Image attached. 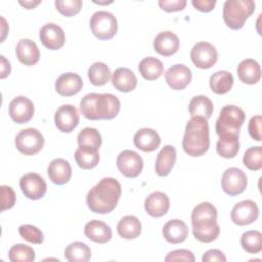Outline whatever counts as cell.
Masks as SVG:
<instances>
[{
  "label": "cell",
  "mask_w": 262,
  "mask_h": 262,
  "mask_svg": "<svg viewBox=\"0 0 262 262\" xmlns=\"http://www.w3.org/2000/svg\"><path fill=\"white\" fill-rule=\"evenodd\" d=\"M179 39L171 31L160 32L154 40V49L163 56H171L178 50Z\"/></svg>",
  "instance_id": "44dd1931"
},
{
  "label": "cell",
  "mask_w": 262,
  "mask_h": 262,
  "mask_svg": "<svg viewBox=\"0 0 262 262\" xmlns=\"http://www.w3.org/2000/svg\"><path fill=\"white\" fill-rule=\"evenodd\" d=\"M112 84L121 92H130L135 89L137 79L129 68H118L112 74Z\"/></svg>",
  "instance_id": "83f0119b"
},
{
  "label": "cell",
  "mask_w": 262,
  "mask_h": 262,
  "mask_svg": "<svg viewBox=\"0 0 262 262\" xmlns=\"http://www.w3.org/2000/svg\"><path fill=\"white\" fill-rule=\"evenodd\" d=\"M164 238L170 244H179L188 236V227L180 219H171L165 223L162 230Z\"/></svg>",
  "instance_id": "603a6c76"
},
{
  "label": "cell",
  "mask_w": 262,
  "mask_h": 262,
  "mask_svg": "<svg viewBox=\"0 0 262 262\" xmlns=\"http://www.w3.org/2000/svg\"><path fill=\"white\" fill-rule=\"evenodd\" d=\"M19 186L25 194L30 200H39L46 192V182L43 177L37 173H28L21 176Z\"/></svg>",
  "instance_id": "5bb4252c"
},
{
  "label": "cell",
  "mask_w": 262,
  "mask_h": 262,
  "mask_svg": "<svg viewBox=\"0 0 262 262\" xmlns=\"http://www.w3.org/2000/svg\"><path fill=\"white\" fill-rule=\"evenodd\" d=\"M41 1L37 0V1H19V4L23 5L25 8L27 9H32L35 8L38 4H40Z\"/></svg>",
  "instance_id": "f907efd6"
},
{
  "label": "cell",
  "mask_w": 262,
  "mask_h": 262,
  "mask_svg": "<svg viewBox=\"0 0 262 262\" xmlns=\"http://www.w3.org/2000/svg\"><path fill=\"white\" fill-rule=\"evenodd\" d=\"M15 53L18 60L25 66H34L40 59V50L37 44L30 39H21L16 44Z\"/></svg>",
  "instance_id": "cb8c5ba5"
},
{
  "label": "cell",
  "mask_w": 262,
  "mask_h": 262,
  "mask_svg": "<svg viewBox=\"0 0 262 262\" xmlns=\"http://www.w3.org/2000/svg\"><path fill=\"white\" fill-rule=\"evenodd\" d=\"M78 144L81 147H90L94 149H99L101 143H102V138L100 133L94 129V128H84L82 131L79 132L78 134Z\"/></svg>",
  "instance_id": "8d00e7d4"
},
{
  "label": "cell",
  "mask_w": 262,
  "mask_h": 262,
  "mask_svg": "<svg viewBox=\"0 0 262 262\" xmlns=\"http://www.w3.org/2000/svg\"><path fill=\"white\" fill-rule=\"evenodd\" d=\"M1 74H0V78L4 79L6 78L10 72H11V66L9 63V61L5 58V56L1 55Z\"/></svg>",
  "instance_id": "681fc988"
},
{
  "label": "cell",
  "mask_w": 262,
  "mask_h": 262,
  "mask_svg": "<svg viewBox=\"0 0 262 262\" xmlns=\"http://www.w3.org/2000/svg\"><path fill=\"white\" fill-rule=\"evenodd\" d=\"M188 111L191 117H202L208 120L213 114L214 104L208 96L196 95L191 98L188 104Z\"/></svg>",
  "instance_id": "f546056e"
},
{
  "label": "cell",
  "mask_w": 262,
  "mask_h": 262,
  "mask_svg": "<svg viewBox=\"0 0 262 262\" xmlns=\"http://www.w3.org/2000/svg\"><path fill=\"white\" fill-rule=\"evenodd\" d=\"M64 257L69 262H87L91 258V250L85 243L74 242L67 246Z\"/></svg>",
  "instance_id": "d6a6232c"
},
{
  "label": "cell",
  "mask_w": 262,
  "mask_h": 262,
  "mask_svg": "<svg viewBox=\"0 0 262 262\" xmlns=\"http://www.w3.org/2000/svg\"><path fill=\"white\" fill-rule=\"evenodd\" d=\"M236 72L239 80L248 85L257 84L261 79L260 64L252 58L242 60L237 66Z\"/></svg>",
  "instance_id": "484cf974"
},
{
  "label": "cell",
  "mask_w": 262,
  "mask_h": 262,
  "mask_svg": "<svg viewBox=\"0 0 262 262\" xmlns=\"http://www.w3.org/2000/svg\"><path fill=\"white\" fill-rule=\"evenodd\" d=\"M261 124H262V117L260 115H256L252 117L249 122V126H248L249 134L256 141H261L262 139Z\"/></svg>",
  "instance_id": "f6af8a7d"
},
{
  "label": "cell",
  "mask_w": 262,
  "mask_h": 262,
  "mask_svg": "<svg viewBox=\"0 0 262 262\" xmlns=\"http://www.w3.org/2000/svg\"><path fill=\"white\" fill-rule=\"evenodd\" d=\"M83 87L82 78L76 73L61 74L55 81V90L62 96H73Z\"/></svg>",
  "instance_id": "d6986e66"
},
{
  "label": "cell",
  "mask_w": 262,
  "mask_h": 262,
  "mask_svg": "<svg viewBox=\"0 0 262 262\" xmlns=\"http://www.w3.org/2000/svg\"><path fill=\"white\" fill-rule=\"evenodd\" d=\"M176 161V149L173 145H165L158 154L155 171L159 176H167L172 171Z\"/></svg>",
  "instance_id": "4316f807"
},
{
  "label": "cell",
  "mask_w": 262,
  "mask_h": 262,
  "mask_svg": "<svg viewBox=\"0 0 262 262\" xmlns=\"http://www.w3.org/2000/svg\"><path fill=\"white\" fill-rule=\"evenodd\" d=\"M192 5L202 12H209L214 9L216 0H192Z\"/></svg>",
  "instance_id": "c3c4849f"
},
{
  "label": "cell",
  "mask_w": 262,
  "mask_h": 262,
  "mask_svg": "<svg viewBox=\"0 0 262 262\" xmlns=\"http://www.w3.org/2000/svg\"><path fill=\"white\" fill-rule=\"evenodd\" d=\"M133 143L138 149L144 152H151L161 144V137L154 129L142 128L134 134Z\"/></svg>",
  "instance_id": "7402d4cb"
},
{
  "label": "cell",
  "mask_w": 262,
  "mask_h": 262,
  "mask_svg": "<svg viewBox=\"0 0 262 262\" xmlns=\"http://www.w3.org/2000/svg\"><path fill=\"white\" fill-rule=\"evenodd\" d=\"M242 248L250 254H258L262 251V234L258 230H248L241 236Z\"/></svg>",
  "instance_id": "d590c367"
},
{
  "label": "cell",
  "mask_w": 262,
  "mask_h": 262,
  "mask_svg": "<svg viewBox=\"0 0 262 262\" xmlns=\"http://www.w3.org/2000/svg\"><path fill=\"white\" fill-rule=\"evenodd\" d=\"M84 233L87 238L94 243L105 244L112 238V229L103 221L93 219L85 224Z\"/></svg>",
  "instance_id": "d4e9b609"
},
{
  "label": "cell",
  "mask_w": 262,
  "mask_h": 262,
  "mask_svg": "<svg viewBox=\"0 0 262 262\" xmlns=\"http://www.w3.org/2000/svg\"><path fill=\"white\" fill-rule=\"evenodd\" d=\"M159 6L167 11V12H174L182 10L186 6L185 0H159Z\"/></svg>",
  "instance_id": "bcb514c9"
},
{
  "label": "cell",
  "mask_w": 262,
  "mask_h": 262,
  "mask_svg": "<svg viewBox=\"0 0 262 262\" xmlns=\"http://www.w3.org/2000/svg\"><path fill=\"white\" fill-rule=\"evenodd\" d=\"M138 71L145 80L155 81L162 76L164 72V66L160 59L148 56L139 62Z\"/></svg>",
  "instance_id": "4dcf8cb0"
},
{
  "label": "cell",
  "mask_w": 262,
  "mask_h": 262,
  "mask_svg": "<svg viewBox=\"0 0 262 262\" xmlns=\"http://www.w3.org/2000/svg\"><path fill=\"white\" fill-rule=\"evenodd\" d=\"M80 115L77 108L72 104L59 106L54 114V123L56 128L64 133L72 132L79 124Z\"/></svg>",
  "instance_id": "9a60e30c"
},
{
  "label": "cell",
  "mask_w": 262,
  "mask_h": 262,
  "mask_svg": "<svg viewBox=\"0 0 262 262\" xmlns=\"http://www.w3.org/2000/svg\"><path fill=\"white\" fill-rule=\"evenodd\" d=\"M202 261L203 262H214V261L225 262L226 261V257H225V255L220 250L211 249V250H208L203 255Z\"/></svg>",
  "instance_id": "7dc6e473"
},
{
  "label": "cell",
  "mask_w": 262,
  "mask_h": 262,
  "mask_svg": "<svg viewBox=\"0 0 262 262\" xmlns=\"http://www.w3.org/2000/svg\"><path fill=\"white\" fill-rule=\"evenodd\" d=\"M1 211L11 209L16 201V195L12 187L7 185H1Z\"/></svg>",
  "instance_id": "7bdbcfd3"
},
{
  "label": "cell",
  "mask_w": 262,
  "mask_h": 262,
  "mask_svg": "<svg viewBox=\"0 0 262 262\" xmlns=\"http://www.w3.org/2000/svg\"><path fill=\"white\" fill-rule=\"evenodd\" d=\"M210 88L217 94L227 93L233 85V76L228 71H218L210 77Z\"/></svg>",
  "instance_id": "1f68e13d"
},
{
  "label": "cell",
  "mask_w": 262,
  "mask_h": 262,
  "mask_svg": "<svg viewBox=\"0 0 262 262\" xmlns=\"http://www.w3.org/2000/svg\"><path fill=\"white\" fill-rule=\"evenodd\" d=\"M248 178L247 175L238 168L231 167L226 169L221 177L222 190L230 195H238L243 193L247 187Z\"/></svg>",
  "instance_id": "9c48e42d"
},
{
  "label": "cell",
  "mask_w": 262,
  "mask_h": 262,
  "mask_svg": "<svg viewBox=\"0 0 262 262\" xmlns=\"http://www.w3.org/2000/svg\"><path fill=\"white\" fill-rule=\"evenodd\" d=\"M245 117L244 111L236 105L223 106L216 121V132L219 138L239 137V130Z\"/></svg>",
  "instance_id": "5b68a950"
},
{
  "label": "cell",
  "mask_w": 262,
  "mask_h": 262,
  "mask_svg": "<svg viewBox=\"0 0 262 262\" xmlns=\"http://www.w3.org/2000/svg\"><path fill=\"white\" fill-rule=\"evenodd\" d=\"M190 58L193 64L200 69H210L218 60L216 47L208 42H199L191 48Z\"/></svg>",
  "instance_id": "30bf717a"
},
{
  "label": "cell",
  "mask_w": 262,
  "mask_h": 262,
  "mask_svg": "<svg viewBox=\"0 0 262 262\" xmlns=\"http://www.w3.org/2000/svg\"><path fill=\"white\" fill-rule=\"evenodd\" d=\"M217 209L209 202H202L196 205L191 213L192 233L202 243L215 241L220 232L217 223Z\"/></svg>",
  "instance_id": "3957f363"
},
{
  "label": "cell",
  "mask_w": 262,
  "mask_h": 262,
  "mask_svg": "<svg viewBox=\"0 0 262 262\" xmlns=\"http://www.w3.org/2000/svg\"><path fill=\"white\" fill-rule=\"evenodd\" d=\"M47 174L54 184L63 185L71 179L72 168L67 160L57 158L49 163L47 167Z\"/></svg>",
  "instance_id": "ffe728a7"
},
{
  "label": "cell",
  "mask_w": 262,
  "mask_h": 262,
  "mask_svg": "<svg viewBox=\"0 0 262 262\" xmlns=\"http://www.w3.org/2000/svg\"><path fill=\"white\" fill-rule=\"evenodd\" d=\"M182 147L191 157H200L208 151L210 147V136L207 119L191 117L185 126Z\"/></svg>",
  "instance_id": "277c9868"
},
{
  "label": "cell",
  "mask_w": 262,
  "mask_h": 262,
  "mask_svg": "<svg viewBox=\"0 0 262 262\" xmlns=\"http://www.w3.org/2000/svg\"><path fill=\"white\" fill-rule=\"evenodd\" d=\"M121 193L120 182L113 177H104L88 191L86 203L93 213L107 214L116 208Z\"/></svg>",
  "instance_id": "6da1fadb"
},
{
  "label": "cell",
  "mask_w": 262,
  "mask_h": 262,
  "mask_svg": "<svg viewBox=\"0 0 262 262\" xmlns=\"http://www.w3.org/2000/svg\"><path fill=\"white\" fill-rule=\"evenodd\" d=\"M192 79L190 69L184 64H174L165 73L167 84L174 90H182L186 88Z\"/></svg>",
  "instance_id": "e0dca14e"
},
{
  "label": "cell",
  "mask_w": 262,
  "mask_h": 262,
  "mask_svg": "<svg viewBox=\"0 0 262 262\" xmlns=\"http://www.w3.org/2000/svg\"><path fill=\"white\" fill-rule=\"evenodd\" d=\"M8 259L11 262H33L35 251L25 244H15L8 251Z\"/></svg>",
  "instance_id": "74e56055"
},
{
  "label": "cell",
  "mask_w": 262,
  "mask_h": 262,
  "mask_svg": "<svg viewBox=\"0 0 262 262\" xmlns=\"http://www.w3.org/2000/svg\"><path fill=\"white\" fill-rule=\"evenodd\" d=\"M1 20H2V38H1V42L4 40V38H5V34H6V32H5V27H6V21H5V19L3 18V17H1Z\"/></svg>",
  "instance_id": "816d5d0a"
},
{
  "label": "cell",
  "mask_w": 262,
  "mask_h": 262,
  "mask_svg": "<svg viewBox=\"0 0 262 262\" xmlns=\"http://www.w3.org/2000/svg\"><path fill=\"white\" fill-rule=\"evenodd\" d=\"M117 167L119 171L126 177H137L143 169L142 158L134 150L126 149L121 151L117 157Z\"/></svg>",
  "instance_id": "8fae6325"
},
{
  "label": "cell",
  "mask_w": 262,
  "mask_h": 262,
  "mask_svg": "<svg viewBox=\"0 0 262 262\" xmlns=\"http://www.w3.org/2000/svg\"><path fill=\"white\" fill-rule=\"evenodd\" d=\"M87 75L92 85L103 86L110 81L112 74L110 68L104 62L97 61L89 67Z\"/></svg>",
  "instance_id": "e575fe53"
},
{
  "label": "cell",
  "mask_w": 262,
  "mask_h": 262,
  "mask_svg": "<svg viewBox=\"0 0 262 262\" xmlns=\"http://www.w3.org/2000/svg\"><path fill=\"white\" fill-rule=\"evenodd\" d=\"M166 262H174V261H185V262H194L195 258L191 251L185 249H178L171 251L166 257Z\"/></svg>",
  "instance_id": "ee69618b"
},
{
  "label": "cell",
  "mask_w": 262,
  "mask_h": 262,
  "mask_svg": "<svg viewBox=\"0 0 262 262\" xmlns=\"http://www.w3.org/2000/svg\"><path fill=\"white\" fill-rule=\"evenodd\" d=\"M117 231L125 239H134L141 233V222L135 216H125L118 222Z\"/></svg>",
  "instance_id": "f1b7e54d"
},
{
  "label": "cell",
  "mask_w": 262,
  "mask_h": 262,
  "mask_svg": "<svg viewBox=\"0 0 262 262\" xmlns=\"http://www.w3.org/2000/svg\"><path fill=\"white\" fill-rule=\"evenodd\" d=\"M19 235L27 242L32 244L40 245L44 241L43 232L35 225L32 224H23L18 228Z\"/></svg>",
  "instance_id": "60d3db41"
},
{
  "label": "cell",
  "mask_w": 262,
  "mask_h": 262,
  "mask_svg": "<svg viewBox=\"0 0 262 262\" xmlns=\"http://www.w3.org/2000/svg\"><path fill=\"white\" fill-rule=\"evenodd\" d=\"M75 160L81 169L90 170L98 165L99 154L97 149L79 146L75 151Z\"/></svg>",
  "instance_id": "836d02e7"
},
{
  "label": "cell",
  "mask_w": 262,
  "mask_h": 262,
  "mask_svg": "<svg viewBox=\"0 0 262 262\" xmlns=\"http://www.w3.org/2000/svg\"><path fill=\"white\" fill-rule=\"evenodd\" d=\"M54 4L59 13L71 17L80 12L83 2L81 0H56Z\"/></svg>",
  "instance_id": "b9f144b4"
},
{
  "label": "cell",
  "mask_w": 262,
  "mask_h": 262,
  "mask_svg": "<svg viewBox=\"0 0 262 262\" xmlns=\"http://www.w3.org/2000/svg\"><path fill=\"white\" fill-rule=\"evenodd\" d=\"M255 11L253 0H226L223 4L222 17L231 30H239Z\"/></svg>",
  "instance_id": "8992f818"
},
{
  "label": "cell",
  "mask_w": 262,
  "mask_h": 262,
  "mask_svg": "<svg viewBox=\"0 0 262 262\" xmlns=\"http://www.w3.org/2000/svg\"><path fill=\"white\" fill-rule=\"evenodd\" d=\"M120 108L119 98L111 93L91 92L86 94L80 102L82 115L92 121L114 119L119 114Z\"/></svg>",
  "instance_id": "7a4b0ae2"
},
{
  "label": "cell",
  "mask_w": 262,
  "mask_h": 262,
  "mask_svg": "<svg viewBox=\"0 0 262 262\" xmlns=\"http://www.w3.org/2000/svg\"><path fill=\"white\" fill-rule=\"evenodd\" d=\"M8 113L11 120L16 124L28 123L35 113L34 103L26 96H16L10 101Z\"/></svg>",
  "instance_id": "4fadbf2b"
},
{
  "label": "cell",
  "mask_w": 262,
  "mask_h": 262,
  "mask_svg": "<svg viewBox=\"0 0 262 262\" xmlns=\"http://www.w3.org/2000/svg\"><path fill=\"white\" fill-rule=\"evenodd\" d=\"M39 37L42 44L50 50H57L61 48L66 42L64 31L54 23L45 24L40 30Z\"/></svg>",
  "instance_id": "2e32d148"
},
{
  "label": "cell",
  "mask_w": 262,
  "mask_h": 262,
  "mask_svg": "<svg viewBox=\"0 0 262 262\" xmlns=\"http://www.w3.org/2000/svg\"><path fill=\"white\" fill-rule=\"evenodd\" d=\"M244 165L251 171H259L262 168V147L252 146L243 156Z\"/></svg>",
  "instance_id": "ab89813d"
},
{
  "label": "cell",
  "mask_w": 262,
  "mask_h": 262,
  "mask_svg": "<svg viewBox=\"0 0 262 262\" xmlns=\"http://www.w3.org/2000/svg\"><path fill=\"white\" fill-rule=\"evenodd\" d=\"M14 143L17 150L21 154L27 156L36 155L44 146V136L39 130L28 128L17 133Z\"/></svg>",
  "instance_id": "ba28073f"
},
{
  "label": "cell",
  "mask_w": 262,
  "mask_h": 262,
  "mask_svg": "<svg viewBox=\"0 0 262 262\" xmlns=\"http://www.w3.org/2000/svg\"><path fill=\"white\" fill-rule=\"evenodd\" d=\"M217 152L220 157L225 159L234 158L239 150L238 137L219 138L217 141Z\"/></svg>",
  "instance_id": "f35d334b"
},
{
  "label": "cell",
  "mask_w": 262,
  "mask_h": 262,
  "mask_svg": "<svg viewBox=\"0 0 262 262\" xmlns=\"http://www.w3.org/2000/svg\"><path fill=\"white\" fill-rule=\"evenodd\" d=\"M231 220L237 225H248L259 217V208L252 200H244L235 204L230 213Z\"/></svg>",
  "instance_id": "7c38bea8"
},
{
  "label": "cell",
  "mask_w": 262,
  "mask_h": 262,
  "mask_svg": "<svg viewBox=\"0 0 262 262\" xmlns=\"http://www.w3.org/2000/svg\"><path fill=\"white\" fill-rule=\"evenodd\" d=\"M92 34L99 40L112 39L118 31V21L113 13L105 10L94 12L90 18Z\"/></svg>",
  "instance_id": "52a82bcc"
},
{
  "label": "cell",
  "mask_w": 262,
  "mask_h": 262,
  "mask_svg": "<svg viewBox=\"0 0 262 262\" xmlns=\"http://www.w3.org/2000/svg\"><path fill=\"white\" fill-rule=\"evenodd\" d=\"M144 209L149 216L160 218L168 213L170 209V199L164 192L155 191L146 196L144 201Z\"/></svg>",
  "instance_id": "ac0fdd59"
}]
</instances>
